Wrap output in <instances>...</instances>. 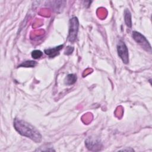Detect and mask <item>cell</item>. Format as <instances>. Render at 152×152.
I'll list each match as a JSON object with an SVG mask.
<instances>
[{"label": "cell", "instance_id": "cell-1", "mask_svg": "<svg viewBox=\"0 0 152 152\" xmlns=\"http://www.w3.org/2000/svg\"><path fill=\"white\" fill-rule=\"evenodd\" d=\"M14 127L21 135L32 140L35 142L42 141V135L39 131L29 123L18 118L14 119Z\"/></svg>", "mask_w": 152, "mask_h": 152}, {"label": "cell", "instance_id": "cell-2", "mask_svg": "<svg viewBox=\"0 0 152 152\" xmlns=\"http://www.w3.org/2000/svg\"><path fill=\"white\" fill-rule=\"evenodd\" d=\"M78 26L79 23L77 17H74L70 19L69 34L68 36L69 42L73 43L76 40L78 31Z\"/></svg>", "mask_w": 152, "mask_h": 152}, {"label": "cell", "instance_id": "cell-3", "mask_svg": "<svg viewBox=\"0 0 152 152\" xmlns=\"http://www.w3.org/2000/svg\"><path fill=\"white\" fill-rule=\"evenodd\" d=\"M117 51L118 56L122 59L124 63L128 64L129 62L128 49L124 41L120 40L117 44Z\"/></svg>", "mask_w": 152, "mask_h": 152}, {"label": "cell", "instance_id": "cell-4", "mask_svg": "<svg viewBox=\"0 0 152 152\" xmlns=\"http://www.w3.org/2000/svg\"><path fill=\"white\" fill-rule=\"evenodd\" d=\"M132 37L134 40L138 43L140 45H141L143 49H144L147 51H151V45L147 40V39L140 33L134 31L132 32Z\"/></svg>", "mask_w": 152, "mask_h": 152}, {"label": "cell", "instance_id": "cell-5", "mask_svg": "<svg viewBox=\"0 0 152 152\" xmlns=\"http://www.w3.org/2000/svg\"><path fill=\"white\" fill-rule=\"evenodd\" d=\"M85 144L87 148L91 151L100 150L103 147L102 142L99 140L92 138H87L85 141Z\"/></svg>", "mask_w": 152, "mask_h": 152}, {"label": "cell", "instance_id": "cell-6", "mask_svg": "<svg viewBox=\"0 0 152 152\" xmlns=\"http://www.w3.org/2000/svg\"><path fill=\"white\" fill-rule=\"evenodd\" d=\"M63 46H64L63 45H61L53 48L46 49H45L44 52L50 57H54L56 55H57V54L59 53V51L62 49Z\"/></svg>", "mask_w": 152, "mask_h": 152}, {"label": "cell", "instance_id": "cell-7", "mask_svg": "<svg viewBox=\"0 0 152 152\" xmlns=\"http://www.w3.org/2000/svg\"><path fill=\"white\" fill-rule=\"evenodd\" d=\"M124 18H125V22L126 25L128 27H132V21H131V14L130 11L126 9L124 11Z\"/></svg>", "mask_w": 152, "mask_h": 152}, {"label": "cell", "instance_id": "cell-8", "mask_svg": "<svg viewBox=\"0 0 152 152\" xmlns=\"http://www.w3.org/2000/svg\"><path fill=\"white\" fill-rule=\"evenodd\" d=\"M77 76L74 74H68L65 80V83L66 85H72L74 84L77 81Z\"/></svg>", "mask_w": 152, "mask_h": 152}, {"label": "cell", "instance_id": "cell-9", "mask_svg": "<svg viewBox=\"0 0 152 152\" xmlns=\"http://www.w3.org/2000/svg\"><path fill=\"white\" fill-rule=\"evenodd\" d=\"M36 64L37 62L34 61H26L20 64L18 67H34Z\"/></svg>", "mask_w": 152, "mask_h": 152}, {"label": "cell", "instance_id": "cell-10", "mask_svg": "<svg viewBox=\"0 0 152 152\" xmlns=\"http://www.w3.org/2000/svg\"><path fill=\"white\" fill-rule=\"evenodd\" d=\"M43 55V52L40 50H34L31 52V56L33 58L36 59L42 57Z\"/></svg>", "mask_w": 152, "mask_h": 152}, {"label": "cell", "instance_id": "cell-11", "mask_svg": "<svg viewBox=\"0 0 152 152\" xmlns=\"http://www.w3.org/2000/svg\"><path fill=\"white\" fill-rule=\"evenodd\" d=\"M74 50V48L73 47H71V46H68L66 48V50L65 51V53L66 54V55H70L72 53Z\"/></svg>", "mask_w": 152, "mask_h": 152}]
</instances>
